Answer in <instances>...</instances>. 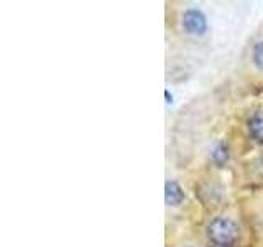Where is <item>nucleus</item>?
Here are the masks:
<instances>
[{
    "mask_svg": "<svg viewBox=\"0 0 263 247\" xmlns=\"http://www.w3.org/2000/svg\"><path fill=\"white\" fill-rule=\"evenodd\" d=\"M208 236L216 245L229 247L238 239V227L232 219L220 216L211 221L208 226Z\"/></svg>",
    "mask_w": 263,
    "mask_h": 247,
    "instance_id": "obj_1",
    "label": "nucleus"
},
{
    "mask_svg": "<svg viewBox=\"0 0 263 247\" xmlns=\"http://www.w3.org/2000/svg\"><path fill=\"white\" fill-rule=\"evenodd\" d=\"M183 27L187 33L191 35H204L205 30H208V20L201 10H196V8H189L184 12L183 16Z\"/></svg>",
    "mask_w": 263,
    "mask_h": 247,
    "instance_id": "obj_2",
    "label": "nucleus"
},
{
    "mask_svg": "<svg viewBox=\"0 0 263 247\" xmlns=\"http://www.w3.org/2000/svg\"><path fill=\"white\" fill-rule=\"evenodd\" d=\"M183 189L175 181H168L166 186H164V200H166L168 206H178L181 201H183Z\"/></svg>",
    "mask_w": 263,
    "mask_h": 247,
    "instance_id": "obj_3",
    "label": "nucleus"
},
{
    "mask_svg": "<svg viewBox=\"0 0 263 247\" xmlns=\"http://www.w3.org/2000/svg\"><path fill=\"white\" fill-rule=\"evenodd\" d=\"M249 130L255 140L263 142V114H255L249 122Z\"/></svg>",
    "mask_w": 263,
    "mask_h": 247,
    "instance_id": "obj_4",
    "label": "nucleus"
},
{
    "mask_svg": "<svg viewBox=\"0 0 263 247\" xmlns=\"http://www.w3.org/2000/svg\"><path fill=\"white\" fill-rule=\"evenodd\" d=\"M252 60H253L255 66H257L260 71H263V41H260V43H257L253 46Z\"/></svg>",
    "mask_w": 263,
    "mask_h": 247,
    "instance_id": "obj_5",
    "label": "nucleus"
},
{
    "mask_svg": "<svg viewBox=\"0 0 263 247\" xmlns=\"http://www.w3.org/2000/svg\"><path fill=\"white\" fill-rule=\"evenodd\" d=\"M212 160L216 162V163H224L227 160V150H226V147L219 145L216 150L212 152Z\"/></svg>",
    "mask_w": 263,
    "mask_h": 247,
    "instance_id": "obj_6",
    "label": "nucleus"
}]
</instances>
